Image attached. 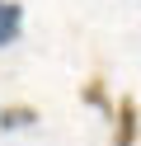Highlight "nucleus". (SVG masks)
Returning <instances> with one entry per match:
<instances>
[{
    "mask_svg": "<svg viewBox=\"0 0 141 146\" xmlns=\"http://www.w3.org/2000/svg\"><path fill=\"white\" fill-rule=\"evenodd\" d=\"M38 118L42 113H38L33 104H5L0 108V132H24V127H33Z\"/></svg>",
    "mask_w": 141,
    "mask_h": 146,
    "instance_id": "nucleus-3",
    "label": "nucleus"
},
{
    "mask_svg": "<svg viewBox=\"0 0 141 146\" xmlns=\"http://www.w3.org/2000/svg\"><path fill=\"white\" fill-rule=\"evenodd\" d=\"M19 33H24V5L19 0H0V47L19 42Z\"/></svg>",
    "mask_w": 141,
    "mask_h": 146,
    "instance_id": "nucleus-2",
    "label": "nucleus"
},
{
    "mask_svg": "<svg viewBox=\"0 0 141 146\" xmlns=\"http://www.w3.org/2000/svg\"><path fill=\"white\" fill-rule=\"evenodd\" d=\"M80 99H85V104H94V108H103V113L118 108V104H108V94H103V80H89V85L80 90Z\"/></svg>",
    "mask_w": 141,
    "mask_h": 146,
    "instance_id": "nucleus-4",
    "label": "nucleus"
},
{
    "mask_svg": "<svg viewBox=\"0 0 141 146\" xmlns=\"http://www.w3.org/2000/svg\"><path fill=\"white\" fill-rule=\"evenodd\" d=\"M136 132H141L136 99L122 94V99H118V108H113V146H136Z\"/></svg>",
    "mask_w": 141,
    "mask_h": 146,
    "instance_id": "nucleus-1",
    "label": "nucleus"
}]
</instances>
